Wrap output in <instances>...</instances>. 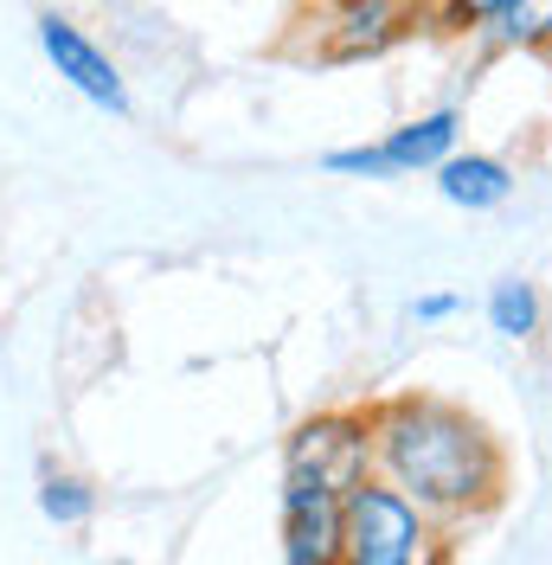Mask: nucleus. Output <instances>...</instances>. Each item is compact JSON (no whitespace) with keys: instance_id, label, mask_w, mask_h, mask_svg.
Segmentation results:
<instances>
[{"instance_id":"f257e3e1","label":"nucleus","mask_w":552,"mask_h":565,"mask_svg":"<svg viewBox=\"0 0 552 565\" xmlns=\"http://www.w3.org/2000/svg\"><path fill=\"white\" fill-rule=\"evenodd\" d=\"M373 476L417 501L444 533L488 521L508 494V450L469 405L437 392H385L367 405Z\"/></svg>"},{"instance_id":"f03ea898","label":"nucleus","mask_w":552,"mask_h":565,"mask_svg":"<svg viewBox=\"0 0 552 565\" xmlns=\"http://www.w3.org/2000/svg\"><path fill=\"white\" fill-rule=\"evenodd\" d=\"M341 565H449V533L392 482L367 476L341 494Z\"/></svg>"},{"instance_id":"7ed1b4c3","label":"nucleus","mask_w":552,"mask_h":565,"mask_svg":"<svg viewBox=\"0 0 552 565\" xmlns=\"http://www.w3.org/2000/svg\"><path fill=\"white\" fill-rule=\"evenodd\" d=\"M373 476V424L367 405H321L283 437V482L347 494Z\"/></svg>"},{"instance_id":"20e7f679","label":"nucleus","mask_w":552,"mask_h":565,"mask_svg":"<svg viewBox=\"0 0 552 565\" xmlns=\"http://www.w3.org/2000/svg\"><path fill=\"white\" fill-rule=\"evenodd\" d=\"M309 52L321 65H367L424 26L412 0H309Z\"/></svg>"},{"instance_id":"39448f33","label":"nucleus","mask_w":552,"mask_h":565,"mask_svg":"<svg viewBox=\"0 0 552 565\" xmlns=\"http://www.w3.org/2000/svg\"><path fill=\"white\" fill-rule=\"evenodd\" d=\"M39 52H45V65L59 71V84L77 90L91 109H104V116H129V77L123 65L109 58V45L84 33L71 13H39Z\"/></svg>"},{"instance_id":"423d86ee","label":"nucleus","mask_w":552,"mask_h":565,"mask_svg":"<svg viewBox=\"0 0 552 565\" xmlns=\"http://www.w3.org/2000/svg\"><path fill=\"white\" fill-rule=\"evenodd\" d=\"M276 553L283 565H341V494L283 482L276 489Z\"/></svg>"},{"instance_id":"0eeeda50","label":"nucleus","mask_w":552,"mask_h":565,"mask_svg":"<svg viewBox=\"0 0 552 565\" xmlns=\"http://www.w3.org/2000/svg\"><path fill=\"white\" fill-rule=\"evenodd\" d=\"M456 148H463V109H456V104L417 109V116L392 122V129L380 136V154H385V168H392V180L437 174V161L456 154Z\"/></svg>"},{"instance_id":"6e6552de","label":"nucleus","mask_w":552,"mask_h":565,"mask_svg":"<svg viewBox=\"0 0 552 565\" xmlns=\"http://www.w3.org/2000/svg\"><path fill=\"white\" fill-rule=\"evenodd\" d=\"M431 180H437V193L456 212H501L520 186V174L501 154H488V148H456V154H444Z\"/></svg>"},{"instance_id":"1a4fd4ad","label":"nucleus","mask_w":552,"mask_h":565,"mask_svg":"<svg viewBox=\"0 0 552 565\" xmlns=\"http://www.w3.org/2000/svg\"><path fill=\"white\" fill-rule=\"evenodd\" d=\"M482 316H488V328H495L501 341L527 348V341H533V334L546 328V302H540V282H527V277H501L495 289H488Z\"/></svg>"},{"instance_id":"9d476101","label":"nucleus","mask_w":552,"mask_h":565,"mask_svg":"<svg viewBox=\"0 0 552 565\" xmlns=\"http://www.w3.org/2000/svg\"><path fill=\"white\" fill-rule=\"evenodd\" d=\"M39 514L52 527H91L97 521V489L84 476H71V469H45L39 476Z\"/></svg>"},{"instance_id":"9b49d317","label":"nucleus","mask_w":552,"mask_h":565,"mask_svg":"<svg viewBox=\"0 0 552 565\" xmlns=\"http://www.w3.org/2000/svg\"><path fill=\"white\" fill-rule=\"evenodd\" d=\"M488 39L501 52H546L552 58V0H508Z\"/></svg>"},{"instance_id":"f8f14e48","label":"nucleus","mask_w":552,"mask_h":565,"mask_svg":"<svg viewBox=\"0 0 552 565\" xmlns=\"http://www.w3.org/2000/svg\"><path fill=\"white\" fill-rule=\"evenodd\" d=\"M508 0H417L424 26H437L449 39H488V26L501 20Z\"/></svg>"},{"instance_id":"ddd939ff","label":"nucleus","mask_w":552,"mask_h":565,"mask_svg":"<svg viewBox=\"0 0 552 565\" xmlns=\"http://www.w3.org/2000/svg\"><path fill=\"white\" fill-rule=\"evenodd\" d=\"M321 168L335 180H392V168H385L380 141H353V148H328L321 154Z\"/></svg>"},{"instance_id":"4468645a","label":"nucleus","mask_w":552,"mask_h":565,"mask_svg":"<svg viewBox=\"0 0 552 565\" xmlns=\"http://www.w3.org/2000/svg\"><path fill=\"white\" fill-rule=\"evenodd\" d=\"M405 316H412L417 328H444V321L463 316V289H417Z\"/></svg>"},{"instance_id":"2eb2a0df","label":"nucleus","mask_w":552,"mask_h":565,"mask_svg":"<svg viewBox=\"0 0 552 565\" xmlns=\"http://www.w3.org/2000/svg\"><path fill=\"white\" fill-rule=\"evenodd\" d=\"M412 7H417V0H412Z\"/></svg>"}]
</instances>
